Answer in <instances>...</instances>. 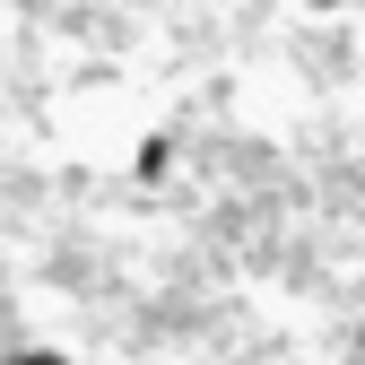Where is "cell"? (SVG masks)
I'll use <instances>...</instances> for the list:
<instances>
[{
    "instance_id": "1",
    "label": "cell",
    "mask_w": 365,
    "mask_h": 365,
    "mask_svg": "<svg viewBox=\"0 0 365 365\" xmlns=\"http://www.w3.org/2000/svg\"><path fill=\"white\" fill-rule=\"evenodd\" d=\"M165 165H174V140H165V130H148V140H140V174H148V182H157V174H165Z\"/></svg>"
},
{
    "instance_id": "2",
    "label": "cell",
    "mask_w": 365,
    "mask_h": 365,
    "mask_svg": "<svg viewBox=\"0 0 365 365\" xmlns=\"http://www.w3.org/2000/svg\"><path fill=\"white\" fill-rule=\"evenodd\" d=\"M9 365H78V356H70V348H18Z\"/></svg>"
},
{
    "instance_id": "3",
    "label": "cell",
    "mask_w": 365,
    "mask_h": 365,
    "mask_svg": "<svg viewBox=\"0 0 365 365\" xmlns=\"http://www.w3.org/2000/svg\"><path fill=\"white\" fill-rule=\"evenodd\" d=\"M356 356H365V331H356Z\"/></svg>"
}]
</instances>
